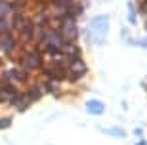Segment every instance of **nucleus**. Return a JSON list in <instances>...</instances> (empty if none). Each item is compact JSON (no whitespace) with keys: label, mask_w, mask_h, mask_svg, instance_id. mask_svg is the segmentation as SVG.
<instances>
[{"label":"nucleus","mask_w":147,"mask_h":145,"mask_svg":"<svg viewBox=\"0 0 147 145\" xmlns=\"http://www.w3.org/2000/svg\"><path fill=\"white\" fill-rule=\"evenodd\" d=\"M23 94L27 96L29 101L33 103V101H38V99L44 96V88H42V84H31V86L27 88V92H23Z\"/></svg>","instance_id":"6e6552de"},{"label":"nucleus","mask_w":147,"mask_h":145,"mask_svg":"<svg viewBox=\"0 0 147 145\" xmlns=\"http://www.w3.org/2000/svg\"><path fill=\"white\" fill-rule=\"evenodd\" d=\"M61 38H63V42H73L78 38V31H76V25H63L61 27Z\"/></svg>","instance_id":"0eeeda50"},{"label":"nucleus","mask_w":147,"mask_h":145,"mask_svg":"<svg viewBox=\"0 0 147 145\" xmlns=\"http://www.w3.org/2000/svg\"><path fill=\"white\" fill-rule=\"evenodd\" d=\"M10 2H4V0H0V17H4L8 11H10Z\"/></svg>","instance_id":"f3484780"},{"label":"nucleus","mask_w":147,"mask_h":145,"mask_svg":"<svg viewBox=\"0 0 147 145\" xmlns=\"http://www.w3.org/2000/svg\"><path fill=\"white\" fill-rule=\"evenodd\" d=\"M23 23H25V17H23L21 13L17 11L16 16H13V23H11V27H17V29H19V27L23 25Z\"/></svg>","instance_id":"4468645a"},{"label":"nucleus","mask_w":147,"mask_h":145,"mask_svg":"<svg viewBox=\"0 0 147 145\" xmlns=\"http://www.w3.org/2000/svg\"><path fill=\"white\" fill-rule=\"evenodd\" d=\"M107 21H109V17H107V16L94 17L92 21H90V31L98 34V36H96V40H94L96 44H105V32H107Z\"/></svg>","instance_id":"f03ea898"},{"label":"nucleus","mask_w":147,"mask_h":145,"mask_svg":"<svg viewBox=\"0 0 147 145\" xmlns=\"http://www.w3.org/2000/svg\"><path fill=\"white\" fill-rule=\"evenodd\" d=\"M105 134H109V136H117V138H124V130H120V128H111V130H105Z\"/></svg>","instance_id":"dca6fc26"},{"label":"nucleus","mask_w":147,"mask_h":145,"mask_svg":"<svg viewBox=\"0 0 147 145\" xmlns=\"http://www.w3.org/2000/svg\"><path fill=\"white\" fill-rule=\"evenodd\" d=\"M55 8H59V10H67L69 6L73 4V0H54Z\"/></svg>","instance_id":"ddd939ff"},{"label":"nucleus","mask_w":147,"mask_h":145,"mask_svg":"<svg viewBox=\"0 0 147 145\" xmlns=\"http://www.w3.org/2000/svg\"><path fill=\"white\" fill-rule=\"evenodd\" d=\"M10 105H13V109H16V111L23 113V111H27V107L31 105V101L27 99V96H25V94H16V97L10 101Z\"/></svg>","instance_id":"1a4fd4ad"},{"label":"nucleus","mask_w":147,"mask_h":145,"mask_svg":"<svg viewBox=\"0 0 147 145\" xmlns=\"http://www.w3.org/2000/svg\"><path fill=\"white\" fill-rule=\"evenodd\" d=\"M86 111L90 115H101L105 111V107H103V103H101V101L92 99V101H86Z\"/></svg>","instance_id":"9d476101"},{"label":"nucleus","mask_w":147,"mask_h":145,"mask_svg":"<svg viewBox=\"0 0 147 145\" xmlns=\"http://www.w3.org/2000/svg\"><path fill=\"white\" fill-rule=\"evenodd\" d=\"M42 42L50 44V46H55V48L59 50V46L63 44V38H61L59 31H55V29H46V31H44V40Z\"/></svg>","instance_id":"423d86ee"},{"label":"nucleus","mask_w":147,"mask_h":145,"mask_svg":"<svg viewBox=\"0 0 147 145\" xmlns=\"http://www.w3.org/2000/svg\"><path fill=\"white\" fill-rule=\"evenodd\" d=\"M86 73H88V67L82 59L73 61V63H69V67H67V78H69V80H78V78H82Z\"/></svg>","instance_id":"39448f33"},{"label":"nucleus","mask_w":147,"mask_h":145,"mask_svg":"<svg viewBox=\"0 0 147 145\" xmlns=\"http://www.w3.org/2000/svg\"><path fill=\"white\" fill-rule=\"evenodd\" d=\"M11 32V23L6 17H0V36H8Z\"/></svg>","instance_id":"f8f14e48"},{"label":"nucleus","mask_w":147,"mask_h":145,"mask_svg":"<svg viewBox=\"0 0 147 145\" xmlns=\"http://www.w3.org/2000/svg\"><path fill=\"white\" fill-rule=\"evenodd\" d=\"M140 11H142L143 16H147V0H143L142 4H140Z\"/></svg>","instance_id":"6ab92c4d"},{"label":"nucleus","mask_w":147,"mask_h":145,"mask_svg":"<svg viewBox=\"0 0 147 145\" xmlns=\"http://www.w3.org/2000/svg\"><path fill=\"white\" fill-rule=\"evenodd\" d=\"M2 82L6 84H11V82H27L29 78V73L21 67H11V69H4L2 75H0Z\"/></svg>","instance_id":"7ed1b4c3"},{"label":"nucleus","mask_w":147,"mask_h":145,"mask_svg":"<svg viewBox=\"0 0 147 145\" xmlns=\"http://www.w3.org/2000/svg\"><path fill=\"white\" fill-rule=\"evenodd\" d=\"M128 21L134 25L136 23V10H134V4L132 2H128Z\"/></svg>","instance_id":"2eb2a0df"},{"label":"nucleus","mask_w":147,"mask_h":145,"mask_svg":"<svg viewBox=\"0 0 147 145\" xmlns=\"http://www.w3.org/2000/svg\"><path fill=\"white\" fill-rule=\"evenodd\" d=\"M40 67H44V61H42V54L36 50H29L27 54L23 55L21 59V69H25L29 73V71H34V69H40Z\"/></svg>","instance_id":"f257e3e1"},{"label":"nucleus","mask_w":147,"mask_h":145,"mask_svg":"<svg viewBox=\"0 0 147 145\" xmlns=\"http://www.w3.org/2000/svg\"><path fill=\"white\" fill-rule=\"evenodd\" d=\"M2 40H4V36H0V50H2Z\"/></svg>","instance_id":"412c9836"},{"label":"nucleus","mask_w":147,"mask_h":145,"mask_svg":"<svg viewBox=\"0 0 147 145\" xmlns=\"http://www.w3.org/2000/svg\"><path fill=\"white\" fill-rule=\"evenodd\" d=\"M10 124H11V120H10V118H6V117H2V118H0V130L8 128Z\"/></svg>","instance_id":"a211bd4d"},{"label":"nucleus","mask_w":147,"mask_h":145,"mask_svg":"<svg viewBox=\"0 0 147 145\" xmlns=\"http://www.w3.org/2000/svg\"><path fill=\"white\" fill-rule=\"evenodd\" d=\"M0 67H2V57H0Z\"/></svg>","instance_id":"5701e85b"},{"label":"nucleus","mask_w":147,"mask_h":145,"mask_svg":"<svg viewBox=\"0 0 147 145\" xmlns=\"http://www.w3.org/2000/svg\"><path fill=\"white\" fill-rule=\"evenodd\" d=\"M138 145H147V143H145V141H138Z\"/></svg>","instance_id":"4be33fe9"},{"label":"nucleus","mask_w":147,"mask_h":145,"mask_svg":"<svg viewBox=\"0 0 147 145\" xmlns=\"http://www.w3.org/2000/svg\"><path fill=\"white\" fill-rule=\"evenodd\" d=\"M59 54L67 59V63H73V61H78L82 59V50L73 42H63L59 46Z\"/></svg>","instance_id":"20e7f679"},{"label":"nucleus","mask_w":147,"mask_h":145,"mask_svg":"<svg viewBox=\"0 0 147 145\" xmlns=\"http://www.w3.org/2000/svg\"><path fill=\"white\" fill-rule=\"evenodd\" d=\"M16 46H17V42H16V38L11 36V34L4 36V40H2V50H4V52H6L8 55H10V54H13Z\"/></svg>","instance_id":"9b49d317"},{"label":"nucleus","mask_w":147,"mask_h":145,"mask_svg":"<svg viewBox=\"0 0 147 145\" xmlns=\"http://www.w3.org/2000/svg\"><path fill=\"white\" fill-rule=\"evenodd\" d=\"M10 8H23V0H16L13 4H10Z\"/></svg>","instance_id":"aec40b11"}]
</instances>
